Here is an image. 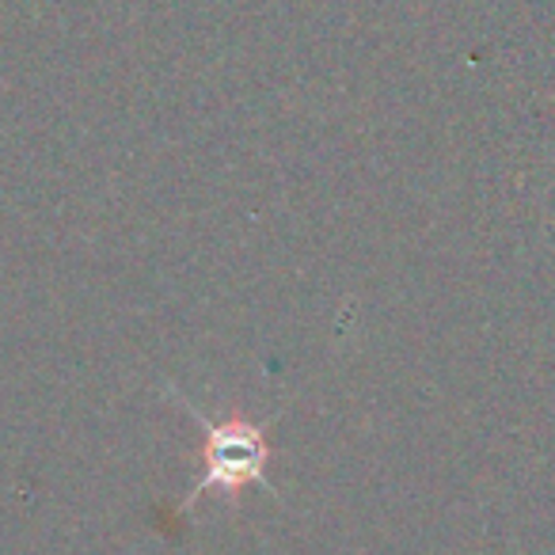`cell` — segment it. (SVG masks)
<instances>
[{"instance_id": "6da1fadb", "label": "cell", "mask_w": 555, "mask_h": 555, "mask_svg": "<svg viewBox=\"0 0 555 555\" xmlns=\"http://www.w3.org/2000/svg\"><path fill=\"white\" fill-rule=\"evenodd\" d=\"M168 396L202 426V476L194 479V487L176 506V514H191L202 494H229V499H236L244 487H259V491L274 494V483H270V476H267L270 441L259 423H247V418H240V415L209 418L206 411H198L171 385H168Z\"/></svg>"}]
</instances>
